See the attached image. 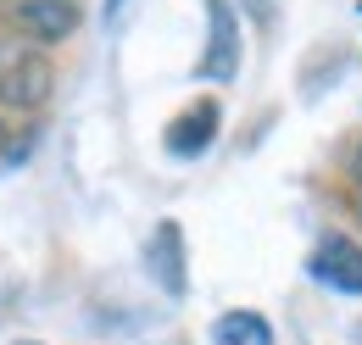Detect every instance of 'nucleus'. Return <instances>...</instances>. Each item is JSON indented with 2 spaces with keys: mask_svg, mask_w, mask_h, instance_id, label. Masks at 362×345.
<instances>
[{
  "mask_svg": "<svg viewBox=\"0 0 362 345\" xmlns=\"http://www.w3.org/2000/svg\"><path fill=\"white\" fill-rule=\"evenodd\" d=\"M50 95H56L50 50L0 28V112H40Z\"/></svg>",
  "mask_w": 362,
  "mask_h": 345,
  "instance_id": "obj_1",
  "label": "nucleus"
},
{
  "mask_svg": "<svg viewBox=\"0 0 362 345\" xmlns=\"http://www.w3.org/2000/svg\"><path fill=\"white\" fill-rule=\"evenodd\" d=\"M240 62H245V40H240V11H234V0H206V50H201L195 73L212 78V84H228V78L240 73Z\"/></svg>",
  "mask_w": 362,
  "mask_h": 345,
  "instance_id": "obj_2",
  "label": "nucleus"
},
{
  "mask_svg": "<svg viewBox=\"0 0 362 345\" xmlns=\"http://www.w3.org/2000/svg\"><path fill=\"white\" fill-rule=\"evenodd\" d=\"M307 273H313L317 290H329V296H362V245L351 234L329 228L313 245V257H307Z\"/></svg>",
  "mask_w": 362,
  "mask_h": 345,
  "instance_id": "obj_3",
  "label": "nucleus"
},
{
  "mask_svg": "<svg viewBox=\"0 0 362 345\" xmlns=\"http://www.w3.org/2000/svg\"><path fill=\"white\" fill-rule=\"evenodd\" d=\"M11 34H23V40L34 45H62L78 34V23H84V6L78 0H11Z\"/></svg>",
  "mask_w": 362,
  "mask_h": 345,
  "instance_id": "obj_4",
  "label": "nucleus"
},
{
  "mask_svg": "<svg viewBox=\"0 0 362 345\" xmlns=\"http://www.w3.org/2000/svg\"><path fill=\"white\" fill-rule=\"evenodd\" d=\"M218 134H223V106L218 100H195L162 129V151L173 162H195V156H206L218 145Z\"/></svg>",
  "mask_w": 362,
  "mask_h": 345,
  "instance_id": "obj_5",
  "label": "nucleus"
},
{
  "mask_svg": "<svg viewBox=\"0 0 362 345\" xmlns=\"http://www.w3.org/2000/svg\"><path fill=\"white\" fill-rule=\"evenodd\" d=\"M145 273H151V284L162 290V296H173L179 301L184 290H189V257H184V228L173 217H162L156 228H151V240H145Z\"/></svg>",
  "mask_w": 362,
  "mask_h": 345,
  "instance_id": "obj_6",
  "label": "nucleus"
},
{
  "mask_svg": "<svg viewBox=\"0 0 362 345\" xmlns=\"http://www.w3.org/2000/svg\"><path fill=\"white\" fill-rule=\"evenodd\" d=\"M212 345H273V323L251 306H234L212 323Z\"/></svg>",
  "mask_w": 362,
  "mask_h": 345,
  "instance_id": "obj_7",
  "label": "nucleus"
},
{
  "mask_svg": "<svg viewBox=\"0 0 362 345\" xmlns=\"http://www.w3.org/2000/svg\"><path fill=\"white\" fill-rule=\"evenodd\" d=\"M346 184H351V206L362 212V134H357V145H351V156H346Z\"/></svg>",
  "mask_w": 362,
  "mask_h": 345,
  "instance_id": "obj_8",
  "label": "nucleus"
},
{
  "mask_svg": "<svg viewBox=\"0 0 362 345\" xmlns=\"http://www.w3.org/2000/svg\"><path fill=\"white\" fill-rule=\"evenodd\" d=\"M240 11L257 23V28H268L273 23V11H279V0H240Z\"/></svg>",
  "mask_w": 362,
  "mask_h": 345,
  "instance_id": "obj_9",
  "label": "nucleus"
},
{
  "mask_svg": "<svg viewBox=\"0 0 362 345\" xmlns=\"http://www.w3.org/2000/svg\"><path fill=\"white\" fill-rule=\"evenodd\" d=\"M0 156H11V129L0 123Z\"/></svg>",
  "mask_w": 362,
  "mask_h": 345,
  "instance_id": "obj_10",
  "label": "nucleus"
},
{
  "mask_svg": "<svg viewBox=\"0 0 362 345\" xmlns=\"http://www.w3.org/2000/svg\"><path fill=\"white\" fill-rule=\"evenodd\" d=\"M117 11H123V0H106V17H117Z\"/></svg>",
  "mask_w": 362,
  "mask_h": 345,
  "instance_id": "obj_11",
  "label": "nucleus"
},
{
  "mask_svg": "<svg viewBox=\"0 0 362 345\" xmlns=\"http://www.w3.org/2000/svg\"><path fill=\"white\" fill-rule=\"evenodd\" d=\"M6 17H11V0H0V23H6Z\"/></svg>",
  "mask_w": 362,
  "mask_h": 345,
  "instance_id": "obj_12",
  "label": "nucleus"
},
{
  "mask_svg": "<svg viewBox=\"0 0 362 345\" xmlns=\"http://www.w3.org/2000/svg\"><path fill=\"white\" fill-rule=\"evenodd\" d=\"M23 345H34V340H23Z\"/></svg>",
  "mask_w": 362,
  "mask_h": 345,
  "instance_id": "obj_13",
  "label": "nucleus"
}]
</instances>
